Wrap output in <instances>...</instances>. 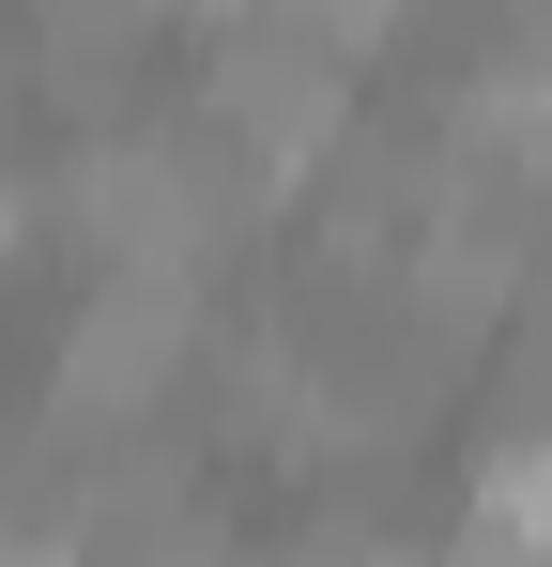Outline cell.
<instances>
[{"instance_id":"cell-4","label":"cell","mask_w":552,"mask_h":567,"mask_svg":"<svg viewBox=\"0 0 552 567\" xmlns=\"http://www.w3.org/2000/svg\"><path fill=\"white\" fill-rule=\"evenodd\" d=\"M16 246H31V199H16V185H0V277H16Z\"/></svg>"},{"instance_id":"cell-3","label":"cell","mask_w":552,"mask_h":567,"mask_svg":"<svg viewBox=\"0 0 552 567\" xmlns=\"http://www.w3.org/2000/svg\"><path fill=\"white\" fill-rule=\"evenodd\" d=\"M215 353V307L200 277H92L62 307V353H47V430H154Z\"/></svg>"},{"instance_id":"cell-2","label":"cell","mask_w":552,"mask_h":567,"mask_svg":"<svg viewBox=\"0 0 552 567\" xmlns=\"http://www.w3.org/2000/svg\"><path fill=\"white\" fill-rule=\"evenodd\" d=\"M200 154L231 169L246 215H292V199L323 185V154L354 138V62L338 47H307V31H276V16H231L215 47H200Z\"/></svg>"},{"instance_id":"cell-1","label":"cell","mask_w":552,"mask_h":567,"mask_svg":"<svg viewBox=\"0 0 552 567\" xmlns=\"http://www.w3.org/2000/svg\"><path fill=\"white\" fill-rule=\"evenodd\" d=\"M47 230L92 277H215L262 215L231 199V169L200 154V123H92L47 169Z\"/></svg>"}]
</instances>
